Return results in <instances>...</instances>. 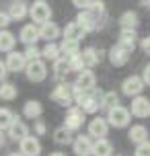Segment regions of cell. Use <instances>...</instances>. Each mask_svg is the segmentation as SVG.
<instances>
[{"label":"cell","mask_w":150,"mask_h":156,"mask_svg":"<svg viewBox=\"0 0 150 156\" xmlns=\"http://www.w3.org/2000/svg\"><path fill=\"white\" fill-rule=\"evenodd\" d=\"M25 74L31 82H41L48 78V66L43 60H31L25 64Z\"/></svg>","instance_id":"obj_1"},{"label":"cell","mask_w":150,"mask_h":156,"mask_svg":"<svg viewBox=\"0 0 150 156\" xmlns=\"http://www.w3.org/2000/svg\"><path fill=\"white\" fill-rule=\"evenodd\" d=\"M52 99H54L55 103L64 105V107L72 105V101H74V86L68 84V82H62V84H58L54 90H52Z\"/></svg>","instance_id":"obj_2"},{"label":"cell","mask_w":150,"mask_h":156,"mask_svg":"<svg viewBox=\"0 0 150 156\" xmlns=\"http://www.w3.org/2000/svg\"><path fill=\"white\" fill-rule=\"evenodd\" d=\"M109 125H113V127H126L127 123H130V111L126 109V107H121V105H117V107H113V109L107 111V119H105Z\"/></svg>","instance_id":"obj_3"},{"label":"cell","mask_w":150,"mask_h":156,"mask_svg":"<svg viewBox=\"0 0 150 156\" xmlns=\"http://www.w3.org/2000/svg\"><path fill=\"white\" fill-rule=\"evenodd\" d=\"M29 16L33 19V23L43 25L52 19V8H49V4H45L43 0H37V2L29 8Z\"/></svg>","instance_id":"obj_4"},{"label":"cell","mask_w":150,"mask_h":156,"mask_svg":"<svg viewBox=\"0 0 150 156\" xmlns=\"http://www.w3.org/2000/svg\"><path fill=\"white\" fill-rule=\"evenodd\" d=\"M144 82L140 76H127L126 80H123V84H121V93L127 94V97H140V93L144 90Z\"/></svg>","instance_id":"obj_5"},{"label":"cell","mask_w":150,"mask_h":156,"mask_svg":"<svg viewBox=\"0 0 150 156\" xmlns=\"http://www.w3.org/2000/svg\"><path fill=\"white\" fill-rule=\"evenodd\" d=\"M95 84H97V76H95V72H91V70H80L78 76H76V82H74V86L84 90V93L93 90Z\"/></svg>","instance_id":"obj_6"},{"label":"cell","mask_w":150,"mask_h":156,"mask_svg":"<svg viewBox=\"0 0 150 156\" xmlns=\"http://www.w3.org/2000/svg\"><path fill=\"white\" fill-rule=\"evenodd\" d=\"M21 156H39L41 154V144L37 138H33V136H27L21 140Z\"/></svg>","instance_id":"obj_7"},{"label":"cell","mask_w":150,"mask_h":156,"mask_svg":"<svg viewBox=\"0 0 150 156\" xmlns=\"http://www.w3.org/2000/svg\"><path fill=\"white\" fill-rule=\"evenodd\" d=\"M25 64H27L25 55L21 54V51H15V49H12V51H8L4 66H6L8 72H21V70H25Z\"/></svg>","instance_id":"obj_8"},{"label":"cell","mask_w":150,"mask_h":156,"mask_svg":"<svg viewBox=\"0 0 150 156\" xmlns=\"http://www.w3.org/2000/svg\"><path fill=\"white\" fill-rule=\"evenodd\" d=\"M72 148H74L76 156H91L93 154V140L88 136H78L72 142Z\"/></svg>","instance_id":"obj_9"},{"label":"cell","mask_w":150,"mask_h":156,"mask_svg":"<svg viewBox=\"0 0 150 156\" xmlns=\"http://www.w3.org/2000/svg\"><path fill=\"white\" fill-rule=\"evenodd\" d=\"M117 45L121 47V49H126L127 54H132L134 47H136V29H121Z\"/></svg>","instance_id":"obj_10"},{"label":"cell","mask_w":150,"mask_h":156,"mask_svg":"<svg viewBox=\"0 0 150 156\" xmlns=\"http://www.w3.org/2000/svg\"><path fill=\"white\" fill-rule=\"evenodd\" d=\"M82 123H84V113L80 109H70L66 113V121H64V127H66V129L74 132V129H78Z\"/></svg>","instance_id":"obj_11"},{"label":"cell","mask_w":150,"mask_h":156,"mask_svg":"<svg viewBox=\"0 0 150 156\" xmlns=\"http://www.w3.org/2000/svg\"><path fill=\"white\" fill-rule=\"evenodd\" d=\"M132 115L150 117V99H146V97H134V101H132Z\"/></svg>","instance_id":"obj_12"},{"label":"cell","mask_w":150,"mask_h":156,"mask_svg":"<svg viewBox=\"0 0 150 156\" xmlns=\"http://www.w3.org/2000/svg\"><path fill=\"white\" fill-rule=\"evenodd\" d=\"M107 132H109V123H107L105 119H101V117H97V119H93V121L88 123V136H95L97 140L105 138Z\"/></svg>","instance_id":"obj_13"},{"label":"cell","mask_w":150,"mask_h":156,"mask_svg":"<svg viewBox=\"0 0 150 156\" xmlns=\"http://www.w3.org/2000/svg\"><path fill=\"white\" fill-rule=\"evenodd\" d=\"M19 39L23 41L25 45H35V41L39 39V29H37L33 23L25 25L23 29H21V33H19Z\"/></svg>","instance_id":"obj_14"},{"label":"cell","mask_w":150,"mask_h":156,"mask_svg":"<svg viewBox=\"0 0 150 156\" xmlns=\"http://www.w3.org/2000/svg\"><path fill=\"white\" fill-rule=\"evenodd\" d=\"M76 23L82 27V31L88 33V31H95V29H99V23H97V19L88 10H80L78 16H76Z\"/></svg>","instance_id":"obj_15"},{"label":"cell","mask_w":150,"mask_h":156,"mask_svg":"<svg viewBox=\"0 0 150 156\" xmlns=\"http://www.w3.org/2000/svg\"><path fill=\"white\" fill-rule=\"evenodd\" d=\"M80 60H82V64H84L87 68H93V66H97V64L103 60V51H101V49L97 51L95 47H87V49H82Z\"/></svg>","instance_id":"obj_16"},{"label":"cell","mask_w":150,"mask_h":156,"mask_svg":"<svg viewBox=\"0 0 150 156\" xmlns=\"http://www.w3.org/2000/svg\"><path fill=\"white\" fill-rule=\"evenodd\" d=\"M60 37V27L55 23H52V21H48V23H43L39 27V39H45L48 43H52L54 39Z\"/></svg>","instance_id":"obj_17"},{"label":"cell","mask_w":150,"mask_h":156,"mask_svg":"<svg viewBox=\"0 0 150 156\" xmlns=\"http://www.w3.org/2000/svg\"><path fill=\"white\" fill-rule=\"evenodd\" d=\"M127 60H130V54H127L126 49H121L119 45H113L109 49V62L113 66H126Z\"/></svg>","instance_id":"obj_18"},{"label":"cell","mask_w":150,"mask_h":156,"mask_svg":"<svg viewBox=\"0 0 150 156\" xmlns=\"http://www.w3.org/2000/svg\"><path fill=\"white\" fill-rule=\"evenodd\" d=\"M27 12H29V8H27V4H25L23 0H15V2L10 4L6 15L10 16V21H21V19L27 16Z\"/></svg>","instance_id":"obj_19"},{"label":"cell","mask_w":150,"mask_h":156,"mask_svg":"<svg viewBox=\"0 0 150 156\" xmlns=\"http://www.w3.org/2000/svg\"><path fill=\"white\" fill-rule=\"evenodd\" d=\"M8 136L12 138V140H23V138H27L29 136V129H27V125L23 123V121H19V117H15V121L10 123V127H8Z\"/></svg>","instance_id":"obj_20"},{"label":"cell","mask_w":150,"mask_h":156,"mask_svg":"<svg viewBox=\"0 0 150 156\" xmlns=\"http://www.w3.org/2000/svg\"><path fill=\"white\" fill-rule=\"evenodd\" d=\"M127 138H130V142H134V144L146 142L148 140V129H146V125H132L130 132H127Z\"/></svg>","instance_id":"obj_21"},{"label":"cell","mask_w":150,"mask_h":156,"mask_svg":"<svg viewBox=\"0 0 150 156\" xmlns=\"http://www.w3.org/2000/svg\"><path fill=\"white\" fill-rule=\"evenodd\" d=\"M84 35H87V33L82 31V27H80L76 21H74V23H68L66 29H64V39H70V41H80Z\"/></svg>","instance_id":"obj_22"},{"label":"cell","mask_w":150,"mask_h":156,"mask_svg":"<svg viewBox=\"0 0 150 156\" xmlns=\"http://www.w3.org/2000/svg\"><path fill=\"white\" fill-rule=\"evenodd\" d=\"M43 113V107H41L39 101H27L23 107V115L27 119H37V117Z\"/></svg>","instance_id":"obj_23"},{"label":"cell","mask_w":150,"mask_h":156,"mask_svg":"<svg viewBox=\"0 0 150 156\" xmlns=\"http://www.w3.org/2000/svg\"><path fill=\"white\" fill-rule=\"evenodd\" d=\"M111 152H113V146L105 138H101L93 144V156H111Z\"/></svg>","instance_id":"obj_24"},{"label":"cell","mask_w":150,"mask_h":156,"mask_svg":"<svg viewBox=\"0 0 150 156\" xmlns=\"http://www.w3.org/2000/svg\"><path fill=\"white\" fill-rule=\"evenodd\" d=\"M16 37L6 29H0V51H12Z\"/></svg>","instance_id":"obj_25"},{"label":"cell","mask_w":150,"mask_h":156,"mask_svg":"<svg viewBox=\"0 0 150 156\" xmlns=\"http://www.w3.org/2000/svg\"><path fill=\"white\" fill-rule=\"evenodd\" d=\"M54 142L58 144V146H66V144H70L72 142V133H70V129H66V127H58L54 132Z\"/></svg>","instance_id":"obj_26"},{"label":"cell","mask_w":150,"mask_h":156,"mask_svg":"<svg viewBox=\"0 0 150 156\" xmlns=\"http://www.w3.org/2000/svg\"><path fill=\"white\" fill-rule=\"evenodd\" d=\"M119 23H121V27H123V29H136L140 21H138V15H136L134 10H127V12H123V15H121Z\"/></svg>","instance_id":"obj_27"},{"label":"cell","mask_w":150,"mask_h":156,"mask_svg":"<svg viewBox=\"0 0 150 156\" xmlns=\"http://www.w3.org/2000/svg\"><path fill=\"white\" fill-rule=\"evenodd\" d=\"M16 94H19V88L15 84L4 82V84L0 86V99L2 101H12V99H16Z\"/></svg>","instance_id":"obj_28"},{"label":"cell","mask_w":150,"mask_h":156,"mask_svg":"<svg viewBox=\"0 0 150 156\" xmlns=\"http://www.w3.org/2000/svg\"><path fill=\"white\" fill-rule=\"evenodd\" d=\"M119 103V97L115 94V90H109V93H105L101 97V109H113V107H117Z\"/></svg>","instance_id":"obj_29"},{"label":"cell","mask_w":150,"mask_h":156,"mask_svg":"<svg viewBox=\"0 0 150 156\" xmlns=\"http://www.w3.org/2000/svg\"><path fill=\"white\" fill-rule=\"evenodd\" d=\"M58 49H60V54H66L68 58H70V55L80 54V49H78V41H70V39H64L62 45L58 47Z\"/></svg>","instance_id":"obj_30"},{"label":"cell","mask_w":150,"mask_h":156,"mask_svg":"<svg viewBox=\"0 0 150 156\" xmlns=\"http://www.w3.org/2000/svg\"><path fill=\"white\" fill-rule=\"evenodd\" d=\"M54 70H55L54 74H55V78H58V80H60V78H64L68 72H70V68H68V60H66V58H58V60L54 62Z\"/></svg>","instance_id":"obj_31"},{"label":"cell","mask_w":150,"mask_h":156,"mask_svg":"<svg viewBox=\"0 0 150 156\" xmlns=\"http://www.w3.org/2000/svg\"><path fill=\"white\" fill-rule=\"evenodd\" d=\"M41 55H43L45 60H52V62H55V60L60 58V49H58V45H55V43H48V45L41 49Z\"/></svg>","instance_id":"obj_32"},{"label":"cell","mask_w":150,"mask_h":156,"mask_svg":"<svg viewBox=\"0 0 150 156\" xmlns=\"http://www.w3.org/2000/svg\"><path fill=\"white\" fill-rule=\"evenodd\" d=\"M12 121H15L12 111L10 109H0V132H2V129H8Z\"/></svg>","instance_id":"obj_33"},{"label":"cell","mask_w":150,"mask_h":156,"mask_svg":"<svg viewBox=\"0 0 150 156\" xmlns=\"http://www.w3.org/2000/svg\"><path fill=\"white\" fill-rule=\"evenodd\" d=\"M68 68H70V72H80L82 68H84V64H82V60H80V54L68 58Z\"/></svg>","instance_id":"obj_34"},{"label":"cell","mask_w":150,"mask_h":156,"mask_svg":"<svg viewBox=\"0 0 150 156\" xmlns=\"http://www.w3.org/2000/svg\"><path fill=\"white\" fill-rule=\"evenodd\" d=\"M25 60L27 62H31V60H39V55H41V49H37L35 45H27V49H25Z\"/></svg>","instance_id":"obj_35"},{"label":"cell","mask_w":150,"mask_h":156,"mask_svg":"<svg viewBox=\"0 0 150 156\" xmlns=\"http://www.w3.org/2000/svg\"><path fill=\"white\" fill-rule=\"evenodd\" d=\"M136 156H150V142H142V144H138V148H136Z\"/></svg>","instance_id":"obj_36"},{"label":"cell","mask_w":150,"mask_h":156,"mask_svg":"<svg viewBox=\"0 0 150 156\" xmlns=\"http://www.w3.org/2000/svg\"><path fill=\"white\" fill-rule=\"evenodd\" d=\"M91 2H93V0H72V4L76 8H80V10H87V8L91 6Z\"/></svg>","instance_id":"obj_37"},{"label":"cell","mask_w":150,"mask_h":156,"mask_svg":"<svg viewBox=\"0 0 150 156\" xmlns=\"http://www.w3.org/2000/svg\"><path fill=\"white\" fill-rule=\"evenodd\" d=\"M8 23H10V16H8L6 12H2V10H0V29H6Z\"/></svg>","instance_id":"obj_38"},{"label":"cell","mask_w":150,"mask_h":156,"mask_svg":"<svg viewBox=\"0 0 150 156\" xmlns=\"http://www.w3.org/2000/svg\"><path fill=\"white\" fill-rule=\"evenodd\" d=\"M35 132H37V136H43V133H45V123H43L41 119L35 123Z\"/></svg>","instance_id":"obj_39"},{"label":"cell","mask_w":150,"mask_h":156,"mask_svg":"<svg viewBox=\"0 0 150 156\" xmlns=\"http://www.w3.org/2000/svg\"><path fill=\"white\" fill-rule=\"evenodd\" d=\"M142 82L144 84H150V64L144 68V76H142Z\"/></svg>","instance_id":"obj_40"},{"label":"cell","mask_w":150,"mask_h":156,"mask_svg":"<svg viewBox=\"0 0 150 156\" xmlns=\"http://www.w3.org/2000/svg\"><path fill=\"white\" fill-rule=\"evenodd\" d=\"M142 49H144V51H146V54L150 55V35L142 39Z\"/></svg>","instance_id":"obj_41"},{"label":"cell","mask_w":150,"mask_h":156,"mask_svg":"<svg viewBox=\"0 0 150 156\" xmlns=\"http://www.w3.org/2000/svg\"><path fill=\"white\" fill-rule=\"evenodd\" d=\"M6 74H8L6 66H4V62H0V80H4V78H6Z\"/></svg>","instance_id":"obj_42"},{"label":"cell","mask_w":150,"mask_h":156,"mask_svg":"<svg viewBox=\"0 0 150 156\" xmlns=\"http://www.w3.org/2000/svg\"><path fill=\"white\" fill-rule=\"evenodd\" d=\"M2 144H4V133L0 132V146H2Z\"/></svg>","instance_id":"obj_43"},{"label":"cell","mask_w":150,"mask_h":156,"mask_svg":"<svg viewBox=\"0 0 150 156\" xmlns=\"http://www.w3.org/2000/svg\"><path fill=\"white\" fill-rule=\"evenodd\" d=\"M49 156H64L62 152H54V154H49Z\"/></svg>","instance_id":"obj_44"},{"label":"cell","mask_w":150,"mask_h":156,"mask_svg":"<svg viewBox=\"0 0 150 156\" xmlns=\"http://www.w3.org/2000/svg\"><path fill=\"white\" fill-rule=\"evenodd\" d=\"M10 156H21V154H19V152H12V154H10Z\"/></svg>","instance_id":"obj_45"},{"label":"cell","mask_w":150,"mask_h":156,"mask_svg":"<svg viewBox=\"0 0 150 156\" xmlns=\"http://www.w3.org/2000/svg\"><path fill=\"white\" fill-rule=\"evenodd\" d=\"M140 2H148V0H140Z\"/></svg>","instance_id":"obj_46"},{"label":"cell","mask_w":150,"mask_h":156,"mask_svg":"<svg viewBox=\"0 0 150 156\" xmlns=\"http://www.w3.org/2000/svg\"><path fill=\"white\" fill-rule=\"evenodd\" d=\"M146 4H148V6H150V0H148V2H146Z\"/></svg>","instance_id":"obj_47"}]
</instances>
